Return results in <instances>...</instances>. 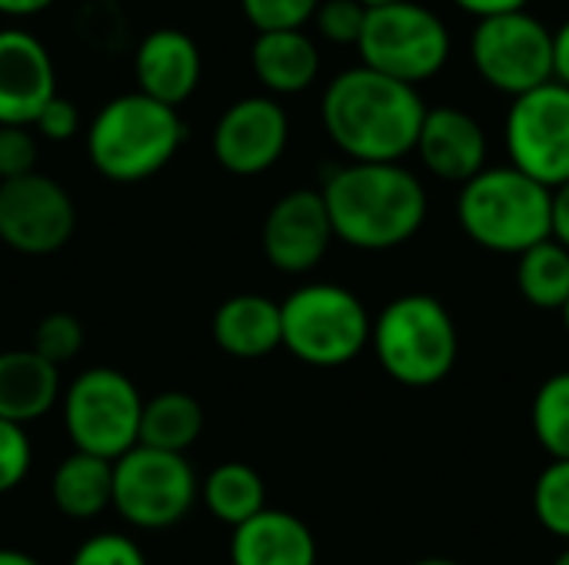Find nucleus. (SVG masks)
<instances>
[{
    "label": "nucleus",
    "mask_w": 569,
    "mask_h": 565,
    "mask_svg": "<svg viewBox=\"0 0 569 565\" xmlns=\"http://www.w3.org/2000/svg\"><path fill=\"white\" fill-rule=\"evenodd\" d=\"M33 466V446L23 426L0 420V496L13 493Z\"/></svg>",
    "instance_id": "nucleus-32"
},
{
    "label": "nucleus",
    "mask_w": 569,
    "mask_h": 565,
    "mask_svg": "<svg viewBox=\"0 0 569 565\" xmlns=\"http://www.w3.org/2000/svg\"><path fill=\"white\" fill-rule=\"evenodd\" d=\"M230 565H317V539L300 516L267 506L233 529Z\"/></svg>",
    "instance_id": "nucleus-18"
},
{
    "label": "nucleus",
    "mask_w": 569,
    "mask_h": 565,
    "mask_svg": "<svg viewBox=\"0 0 569 565\" xmlns=\"http://www.w3.org/2000/svg\"><path fill=\"white\" fill-rule=\"evenodd\" d=\"M60 403V370L27 350L0 353V420L30 426Z\"/></svg>",
    "instance_id": "nucleus-20"
},
{
    "label": "nucleus",
    "mask_w": 569,
    "mask_h": 565,
    "mask_svg": "<svg viewBox=\"0 0 569 565\" xmlns=\"http://www.w3.org/2000/svg\"><path fill=\"white\" fill-rule=\"evenodd\" d=\"M333 226L320 190H290L263 216L260 246L273 270L303 276L317 270L333 243Z\"/></svg>",
    "instance_id": "nucleus-14"
},
{
    "label": "nucleus",
    "mask_w": 569,
    "mask_h": 565,
    "mask_svg": "<svg viewBox=\"0 0 569 565\" xmlns=\"http://www.w3.org/2000/svg\"><path fill=\"white\" fill-rule=\"evenodd\" d=\"M67 565H147V556L133 536L123 533H93L87 536Z\"/></svg>",
    "instance_id": "nucleus-31"
},
{
    "label": "nucleus",
    "mask_w": 569,
    "mask_h": 565,
    "mask_svg": "<svg viewBox=\"0 0 569 565\" xmlns=\"http://www.w3.org/2000/svg\"><path fill=\"white\" fill-rule=\"evenodd\" d=\"M30 350L60 370L63 363H70L83 350V323L73 313L53 310L37 323Z\"/></svg>",
    "instance_id": "nucleus-28"
},
{
    "label": "nucleus",
    "mask_w": 569,
    "mask_h": 565,
    "mask_svg": "<svg viewBox=\"0 0 569 565\" xmlns=\"http://www.w3.org/2000/svg\"><path fill=\"white\" fill-rule=\"evenodd\" d=\"M413 565H463V563H457V559H440V556H433V559H420V563H413Z\"/></svg>",
    "instance_id": "nucleus-40"
},
{
    "label": "nucleus",
    "mask_w": 569,
    "mask_h": 565,
    "mask_svg": "<svg viewBox=\"0 0 569 565\" xmlns=\"http://www.w3.org/2000/svg\"><path fill=\"white\" fill-rule=\"evenodd\" d=\"M287 140V110L273 97H243L220 113L210 147L227 173L260 176L283 157Z\"/></svg>",
    "instance_id": "nucleus-13"
},
{
    "label": "nucleus",
    "mask_w": 569,
    "mask_h": 565,
    "mask_svg": "<svg viewBox=\"0 0 569 565\" xmlns=\"http://www.w3.org/2000/svg\"><path fill=\"white\" fill-rule=\"evenodd\" d=\"M53 0H0V13L7 17H30V13H40L47 10Z\"/></svg>",
    "instance_id": "nucleus-38"
},
{
    "label": "nucleus",
    "mask_w": 569,
    "mask_h": 565,
    "mask_svg": "<svg viewBox=\"0 0 569 565\" xmlns=\"http://www.w3.org/2000/svg\"><path fill=\"white\" fill-rule=\"evenodd\" d=\"M187 127L180 110L140 90L107 100L87 127V157L103 180L140 183L157 176L180 150Z\"/></svg>",
    "instance_id": "nucleus-3"
},
{
    "label": "nucleus",
    "mask_w": 569,
    "mask_h": 565,
    "mask_svg": "<svg viewBox=\"0 0 569 565\" xmlns=\"http://www.w3.org/2000/svg\"><path fill=\"white\" fill-rule=\"evenodd\" d=\"M553 80L569 87V20L553 30Z\"/></svg>",
    "instance_id": "nucleus-37"
},
{
    "label": "nucleus",
    "mask_w": 569,
    "mask_h": 565,
    "mask_svg": "<svg viewBox=\"0 0 569 565\" xmlns=\"http://www.w3.org/2000/svg\"><path fill=\"white\" fill-rule=\"evenodd\" d=\"M200 480L187 456L133 446L113 463V509L133 529H170L190 516Z\"/></svg>",
    "instance_id": "nucleus-9"
},
{
    "label": "nucleus",
    "mask_w": 569,
    "mask_h": 565,
    "mask_svg": "<svg viewBox=\"0 0 569 565\" xmlns=\"http://www.w3.org/2000/svg\"><path fill=\"white\" fill-rule=\"evenodd\" d=\"M50 500L67 519L77 523L103 516L107 509H113V463L73 450L53 470Z\"/></svg>",
    "instance_id": "nucleus-22"
},
{
    "label": "nucleus",
    "mask_w": 569,
    "mask_h": 565,
    "mask_svg": "<svg viewBox=\"0 0 569 565\" xmlns=\"http://www.w3.org/2000/svg\"><path fill=\"white\" fill-rule=\"evenodd\" d=\"M470 57L493 90L520 97L553 80V30L527 10L487 17L473 27Z\"/></svg>",
    "instance_id": "nucleus-10"
},
{
    "label": "nucleus",
    "mask_w": 569,
    "mask_h": 565,
    "mask_svg": "<svg viewBox=\"0 0 569 565\" xmlns=\"http://www.w3.org/2000/svg\"><path fill=\"white\" fill-rule=\"evenodd\" d=\"M247 20L257 27V33L273 30H303L307 20H313L320 0H240Z\"/></svg>",
    "instance_id": "nucleus-29"
},
{
    "label": "nucleus",
    "mask_w": 569,
    "mask_h": 565,
    "mask_svg": "<svg viewBox=\"0 0 569 565\" xmlns=\"http://www.w3.org/2000/svg\"><path fill=\"white\" fill-rule=\"evenodd\" d=\"M550 240L569 250V180L550 190Z\"/></svg>",
    "instance_id": "nucleus-35"
},
{
    "label": "nucleus",
    "mask_w": 569,
    "mask_h": 565,
    "mask_svg": "<svg viewBox=\"0 0 569 565\" xmlns=\"http://www.w3.org/2000/svg\"><path fill=\"white\" fill-rule=\"evenodd\" d=\"M333 236L383 253L410 243L427 223V190L403 163H347L320 190Z\"/></svg>",
    "instance_id": "nucleus-2"
},
{
    "label": "nucleus",
    "mask_w": 569,
    "mask_h": 565,
    "mask_svg": "<svg viewBox=\"0 0 569 565\" xmlns=\"http://www.w3.org/2000/svg\"><path fill=\"white\" fill-rule=\"evenodd\" d=\"M460 10L487 20V17H500V13H517V10H527L530 0H453Z\"/></svg>",
    "instance_id": "nucleus-36"
},
{
    "label": "nucleus",
    "mask_w": 569,
    "mask_h": 565,
    "mask_svg": "<svg viewBox=\"0 0 569 565\" xmlns=\"http://www.w3.org/2000/svg\"><path fill=\"white\" fill-rule=\"evenodd\" d=\"M530 426L553 460H569V370L553 373L533 396Z\"/></svg>",
    "instance_id": "nucleus-26"
},
{
    "label": "nucleus",
    "mask_w": 569,
    "mask_h": 565,
    "mask_svg": "<svg viewBox=\"0 0 569 565\" xmlns=\"http://www.w3.org/2000/svg\"><path fill=\"white\" fill-rule=\"evenodd\" d=\"M213 343L233 360H263L283 346L280 303L263 293L227 296L210 323Z\"/></svg>",
    "instance_id": "nucleus-19"
},
{
    "label": "nucleus",
    "mask_w": 569,
    "mask_h": 565,
    "mask_svg": "<svg viewBox=\"0 0 569 565\" xmlns=\"http://www.w3.org/2000/svg\"><path fill=\"white\" fill-rule=\"evenodd\" d=\"M560 316H563V330H567V333H569V300H567V303H563V310H560Z\"/></svg>",
    "instance_id": "nucleus-42"
},
{
    "label": "nucleus",
    "mask_w": 569,
    "mask_h": 565,
    "mask_svg": "<svg viewBox=\"0 0 569 565\" xmlns=\"http://www.w3.org/2000/svg\"><path fill=\"white\" fill-rule=\"evenodd\" d=\"M533 516L537 523L569 543V460H550L533 486Z\"/></svg>",
    "instance_id": "nucleus-27"
},
{
    "label": "nucleus",
    "mask_w": 569,
    "mask_h": 565,
    "mask_svg": "<svg viewBox=\"0 0 569 565\" xmlns=\"http://www.w3.org/2000/svg\"><path fill=\"white\" fill-rule=\"evenodd\" d=\"M0 565H43L37 556L23 553V549H10V546H0Z\"/></svg>",
    "instance_id": "nucleus-39"
},
{
    "label": "nucleus",
    "mask_w": 569,
    "mask_h": 565,
    "mask_svg": "<svg viewBox=\"0 0 569 565\" xmlns=\"http://www.w3.org/2000/svg\"><path fill=\"white\" fill-rule=\"evenodd\" d=\"M510 167L547 190L569 180V87L550 80L530 93L513 97L507 113Z\"/></svg>",
    "instance_id": "nucleus-11"
},
{
    "label": "nucleus",
    "mask_w": 569,
    "mask_h": 565,
    "mask_svg": "<svg viewBox=\"0 0 569 565\" xmlns=\"http://www.w3.org/2000/svg\"><path fill=\"white\" fill-rule=\"evenodd\" d=\"M57 97L50 50L20 27L0 30V127H33L37 113Z\"/></svg>",
    "instance_id": "nucleus-15"
},
{
    "label": "nucleus",
    "mask_w": 569,
    "mask_h": 565,
    "mask_svg": "<svg viewBox=\"0 0 569 565\" xmlns=\"http://www.w3.org/2000/svg\"><path fill=\"white\" fill-rule=\"evenodd\" d=\"M553 565H569V546L563 549V553H560V556H557V563Z\"/></svg>",
    "instance_id": "nucleus-43"
},
{
    "label": "nucleus",
    "mask_w": 569,
    "mask_h": 565,
    "mask_svg": "<svg viewBox=\"0 0 569 565\" xmlns=\"http://www.w3.org/2000/svg\"><path fill=\"white\" fill-rule=\"evenodd\" d=\"M370 346L383 373L410 390L443 383L460 356V333L450 310L430 293L390 300L370 326Z\"/></svg>",
    "instance_id": "nucleus-4"
},
{
    "label": "nucleus",
    "mask_w": 569,
    "mask_h": 565,
    "mask_svg": "<svg viewBox=\"0 0 569 565\" xmlns=\"http://www.w3.org/2000/svg\"><path fill=\"white\" fill-rule=\"evenodd\" d=\"M77 206L70 193L43 173L0 183V243L23 256H50L70 243Z\"/></svg>",
    "instance_id": "nucleus-12"
},
{
    "label": "nucleus",
    "mask_w": 569,
    "mask_h": 565,
    "mask_svg": "<svg viewBox=\"0 0 569 565\" xmlns=\"http://www.w3.org/2000/svg\"><path fill=\"white\" fill-rule=\"evenodd\" d=\"M60 413L77 453L117 463L140 443L143 396L137 383L113 366H90L73 376L60 396Z\"/></svg>",
    "instance_id": "nucleus-7"
},
{
    "label": "nucleus",
    "mask_w": 569,
    "mask_h": 565,
    "mask_svg": "<svg viewBox=\"0 0 569 565\" xmlns=\"http://www.w3.org/2000/svg\"><path fill=\"white\" fill-rule=\"evenodd\" d=\"M200 503L213 519L237 529L267 509V483L247 463H220L200 480Z\"/></svg>",
    "instance_id": "nucleus-23"
},
{
    "label": "nucleus",
    "mask_w": 569,
    "mask_h": 565,
    "mask_svg": "<svg viewBox=\"0 0 569 565\" xmlns=\"http://www.w3.org/2000/svg\"><path fill=\"white\" fill-rule=\"evenodd\" d=\"M417 153L433 176L463 186L487 170V133L460 107H427Z\"/></svg>",
    "instance_id": "nucleus-17"
},
{
    "label": "nucleus",
    "mask_w": 569,
    "mask_h": 565,
    "mask_svg": "<svg viewBox=\"0 0 569 565\" xmlns=\"http://www.w3.org/2000/svg\"><path fill=\"white\" fill-rule=\"evenodd\" d=\"M133 73H137V90L143 97L180 110L200 83L203 57L190 33L177 27H160L137 43Z\"/></svg>",
    "instance_id": "nucleus-16"
},
{
    "label": "nucleus",
    "mask_w": 569,
    "mask_h": 565,
    "mask_svg": "<svg viewBox=\"0 0 569 565\" xmlns=\"http://www.w3.org/2000/svg\"><path fill=\"white\" fill-rule=\"evenodd\" d=\"M357 50L363 67L417 87L447 67L450 30L430 7L417 0L370 7Z\"/></svg>",
    "instance_id": "nucleus-8"
},
{
    "label": "nucleus",
    "mask_w": 569,
    "mask_h": 565,
    "mask_svg": "<svg viewBox=\"0 0 569 565\" xmlns=\"http://www.w3.org/2000/svg\"><path fill=\"white\" fill-rule=\"evenodd\" d=\"M250 67L270 93H303L320 73V50L303 30L257 33L250 47Z\"/></svg>",
    "instance_id": "nucleus-21"
},
{
    "label": "nucleus",
    "mask_w": 569,
    "mask_h": 565,
    "mask_svg": "<svg viewBox=\"0 0 569 565\" xmlns=\"http://www.w3.org/2000/svg\"><path fill=\"white\" fill-rule=\"evenodd\" d=\"M283 350L307 366L337 370L370 346V313L363 300L340 283L297 286L280 303Z\"/></svg>",
    "instance_id": "nucleus-6"
},
{
    "label": "nucleus",
    "mask_w": 569,
    "mask_h": 565,
    "mask_svg": "<svg viewBox=\"0 0 569 565\" xmlns=\"http://www.w3.org/2000/svg\"><path fill=\"white\" fill-rule=\"evenodd\" d=\"M517 286L537 310H563L569 300V250L543 240L517 256Z\"/></svg>",
    "instance_id": "nucleus-25"
},
{
    "label": "nucleus",
    "mask_w": 569,
    "mask_h": 565,
    "mask_svg": "<svg viewBox=\"0 0 569 565\" xmlns=\"http://www.w3.org/2000/svg\"><path fill=\"white\" fill-rule=\"evenodd\" d=\"M30 130H37V133H40L43 140H50V143H67V140H73L77 130H80V110H77L73 100H67V97L57 93V97L37 113V120H33Z\"/></svg>",
    "instance_id": "nucleus-34"
},
{
    "label": "nucleus",
    "mask_w": 569,
    "mask_h": 565,
    "mask_svg": "<svg viewBox=\"0 0 569 565\" xmlns=\"http://www.w3.org/2000/svg\"><path fill=\"white\" fill-rule=\"evenodd\" d=\"M37 170V137L30 127H0V183Z\"/></svg>",
    "instance_id": "nucleus-33"
},
{
    "label": "nucleus",
    "mask_w": 569,
    "mask_h": 565,
    "mask_svg": "<svg viewBox=\"0 0 569 565\" xmlns=\"http://www.w3.org/2000/svg\"><path fill=\"white\" fill-rule=\"evenodd\" d=\"M360 3L370 10V7H390V3H403V0H360Z\"/></svg>",
    "instance_id": "nucleus-41"
},
{
    "label": "nucleus",
    "mask_w": 569,
    "mask_h": 565,
    "mask_svg": "<svg viewBox=\"0 0 569 565\" xmlns=\"http://www.w3.org/2000/svg\"><path fill=\"white\" fill-rule=\"evenodd\" d=\"M313 20L323 40L340 47H357L367 23V7L360 0H320Z\"/></svg>",
    "instance_id": "nucleus-30"
},
{
    "label": "nucleus",
    "mask_w": 569,
    "mask_h": 565,
    "mask_svg": "<svg viewBox=\"0 0 569 565\" xmlns=\"http://www.w3.org/2000/svg\"><path fill=\"white\" fill-rule=\"evenodd\" d=\"M427 103L417 87L370 67H350L330 80L320 100L327 137L350 163H400L417 150Z\"/></svg>",
    "instance_id": "nucleus-1"
},
{
    "label": "nucleus",
    "mask_w": 569,
    "mask_h": 565,
    "mask_svg": "<svg viewBox=\"0 0 569 565\" xmlns=\"http://www.w3.org/2000/svg\"><path fill=\"white\" fill-rule=\"evenodd\" d=\"M200 433H203V406L190 393L167 390V393L143 400L137 446L187 456V450L200 440Z\"/></svg>",
    "instance_id": "nucleus-24"
},
{
    "label": "nucleus",
    "mask_w": 569,
    "mask_h": 565,
    "mask_svg": "<svg viewBox=\"0 0 569 565\" xmlns=\"http://www.w3.org/2000/svg\"><path fill=\"white\" fill-rule=\"evenodd\" d=\"M463 233L503 256H520L550 240V190L517 167H487L457 196Z\"/></svg>",
    "instance_id": "nucleus-5"
}]
</instances>
